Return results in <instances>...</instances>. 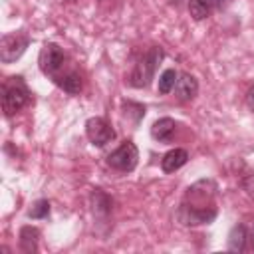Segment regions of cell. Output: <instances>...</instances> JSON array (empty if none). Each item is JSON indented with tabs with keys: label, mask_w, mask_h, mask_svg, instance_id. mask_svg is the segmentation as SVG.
I'll return each instance as SVG.
<instances>
[{
	"label": "cell",
	"mask_w": 254,
	"mask_h": 254,
	"mask_svg": "<svg viewBox=\"0 0 254 254\" xmlns=\"http://www.w3.org/2000/svg\"><path fill=\"white\" fill-rule=\"evenodd\" d=\"M30 99H32L30 89L26 87V83L20 75L8 77L4 81V85H2V109L8 117L18 113L20 109H24L30 103Z\"/></svg>",
	"instance_id": "cell-2"
},
{
	"label": "cell",
	"mask_w": 254,
	"mask_h": 254,
	"mask_svg": "<svg viewBox=\"0 0 254 254\" xmlns=\"http://www.w3.org/2000/svg\"><path fill=\"white\" fill-rule=\"evenodd\" d=\"M50 214V202L46 198H40L32 204V208L28 210V216L30 218H46Z\"/></svg>",
	"instance_id": "cell-17"
},
{
	"label": "cell",
	"mask_w": 254,
	"mask_h": 254,
	"mask_svg": "<svg viewBox=\"0 0 254 254\" xmlns=\"http://www.w3.org/2000/svg\"><path fill=\"white\" fill-rule=\"evenodd\" d=\"M246 228L242 224H236L228 234V250L230 252H242L246 248Z\"/></svg>",
	"instance_id": "cell-14"
},
{
	"label": "cell",
	"mask_w": 254,
	"mask_h": 254,
	"mask_svg": "<svg viewBox=\"0 0 254 254\" xmlns=\"http://www.w3.org/2000/svg\"><path fill=\"white\" fill-rule=\"evenodd\" d=\"M54 81L69 95H77L83 87V81H81V75L77 71H69V73H64V75H56Z\"/></svg>",
	"instance_id": "cell-12"
},
{
	"label": "cell",
	"mask_w": 254,
	"mask_h": 254,
	"mask_svg": "<svg viewBox=\"0 0 254 254\" xmlns=\"http://www.w3.org/2000/svg\"><path fill=\"white\" fill-rule=\"evenodd\" d=\"M165 58V52L159 48V46H153L151 50H147L143 54V58L135 64L131 75H129V83L133 87H147L155 75V69L157 65L161 64V60Z\"/></svg>",
	"instance_id": "cell-3"
},
{
	"label": "cell",
	"mask_w": 254,
	"mask_h": 254,
	"mask_svg": "<svg viewBox=\"0 0 254 254\" xmlns=\"http://www.w3.org/2000/svg\"><path fill=\"white\" fill-rule=\"evenodd\" d=\"M30 44V38L26 34H20V32H14V34H6L2 40H0V60L4 64H12L16 62L28 48Z\"/></svg>",
	"instance_id": "cell-5"
},
{
	"label": "cell",
	"mask_w": 254,
	"mask_h": 254,
	"mask_svg": "<svg viewBox=\"0 0 254 254\" xmlns=\"http://www.w3.org/2000/svg\"><path fill=\"white\" fill-rule=\"evenodd\" d=\"M177 79H179V75H177V71H175L173 67L165 69V71L159 75V93H161V95L171 93V91L175 89V85H177Z\"/></svg>",
	"instance_id": "cell-15"
},
{
	"label": "cell",
	"mask_w": 254,
	"mask_h": 254,
	"mask_svg": "<svg viewBox=\"0 0 254 254\" xmlns=\"http://www.w3.org/2000/svg\"><path fill=\"white\" fill-rule=\"evenodd\" d=\"M175 129H177L175 119H171V117H161V119H157V121L153 123V127H151V137H153L155 141H159V143H169V141L173 139V135H175Z\"/></svg>",
	"instance_id": "cell-10"
},
{
	"label": "cell",
	"mask_w": 254,
	"mask_h": 254,
	"mask_svg": "<svg viewBox=\"0 0 254 254\" xmlns=\"http://www.w3.org/2000/svg\"><path fill=\"white\" fill-rule=\"evenodd\" d=\"M246 105H248L250 111H254V85L246 91Z\"/></svg>",
	"instance_id": "cell-18"
},
{
	"label": "cell",
	"mask_w": 254,
	"mask_h": 254,
	"mask_svg": "<svg viewBox=\"0 0 254 254\" xmlns=\"http://www.w3.org/2000/svg\"><path fill=\"white\" fill-rule=\"evenodd\" d=\"M198 93V81L190 73H181L175 85V97L179 101H190Z\"/></svg>",
	"instance_id": "cell-8"
},
{
	"label": "cell",
	"mask_w": 254,
	"mask_h": 254,
	"mask_svg": "<svg viewBox=\"0 0 254 254\" xmlns=\"http://www.w3.org/2000/svg\"><path fill=\"white\" fill-rule=\"evenodd\" d=\"M64 62H65V54L58 44H46L40 52V58H38L42 73H46L50 77L58 75V71L64 67Z\"/></svg>",
	"instance_id": "cell-6"
},
{
	"label": "cell",
	"mask_w": 254,
	"mask_h": 254,
	"mask_svg": "<svg viewBox=\"0 0 254 254\" xmlns=\"http://www.w3.org/2000/svg\"><path fill=\"white\" fill-rule=\"evenodd\" d=\"M93 212L97 214H107L111 210V198L107 194H103L101 190H95L93 192Z\"/></svg>",
	"instance_id": "cell-16"
},
{
	"label": "cell",
	"mask_w": 254,
	"mask_h": 254,
	"mask_svg": "<svg viewBox=\"0 0 254 254\" xmlns=\"http://www.w3.org/2000/svg\"><path fill=\"white\" fill-rule=\"evenodd\" d=\"M226 2L228 0H189V12L194 20H204L214 10L222 8Z\"/></svg>",
	"instance_id": "cell-9"
},
{
	"label": "cell",
	"mask_w": 254,
	"mask_h": 254,
	"mask_svg": "<svg viewBox=\"0 0 254 254\" xmlns=\"http://www.w3.org/2000/svg\"><path fill=\"white\" fill-rule=\"evenodd\" d=\"M85 135L95 147H105L115 139L113 127L103 119V117H91L85 121Z\"/></svg>",
	"instance_id": "cell-7"
},
{
	"label": "cell",
	"mask_w": 254,
	"mask_h": 254,
	"mask_svg": "<svg viewBox=\"0 0 254 254\" xmlns=\"http://www.w3.org/2000/svg\"><path fill=\"white\" fill-rule=\"evenodd\" d=\"M38 238H40V230L36 226H22L20 230V248L26 254H32L38 250Z\"/></svg>",
	"instance_id": "cell-13"
},
{
	"label": "cell",
	"mask_w": 254,
	"mask_h": 254,
	"mask_svg": "<svg viewBox=\"0 0 254 254\" xmlns=\"http://www.w3.org/2000/svg\"><path fill=\"white\" fill-rule=\"evenodd\" d=\"M187 198H190V204L185 200L179 208V220L187 226H198L208 224L216 218V206L212 202L206 204V192H198V187H190L187 192Z\"/></svg>",
	"instance_id": "cell-1"
},
{
	"label": "cell",
	"mask_w": 254,
	"mask_h": 254,
	"mask_svg": "<svg viewBox=\"0 0 254 254\" xmlns=\"http://www.w3.org/2000/svg\"><path fill=\"white\" fill-rule=\"evenodd\" d=\"M187 161H189L187 149L175 147V149H171L169 153L163 155V159H161V169H163L165 173H175V171H179Z\"/></svg>",
	"instance_id": "cell-11"
},
{
	"label": "cell",
	"mask_w": 254,
	"mask_h": 254,
	"mask_svg": "<svg viewBox=\"0 0 254 254\" xmlns=\"http://www.w3.org/2000/svg\"><path fill=\"white\" fill-rule=\"evenodd\" d=\"M137 161H139V151L133 141H123L115 151L107 155V165L121 173H131L137 167Z\"/></svg>",
	"instance_id": "cell-4"
}]
</instances>
